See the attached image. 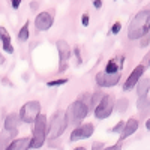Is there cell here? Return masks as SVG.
Segmentation results:
<instances>
[{
  "instance_id": "1",
  "label": "cell",
  "mask_w": 150,
  "mask_h": 150,
  "mask_svg": "<svg viewBox=\"0 0 150 150\" xmlns=\"http://www.w3.org/2000/svg\"><path fill=\"white\" fill-rule=\"evenodd\" d=\"M149 29H150V11L144 9V11H140L131 21L128 36L131 41L141 39L143 36L149 33Z\"/></svg>"
},
{
  "instance_id": "2",
  "label": "cell",
  "mask_w": 150,
  "mask_h": 150,
  "mask_svg": "<svg viewBox=\"0 0 150 150\" xmlns=\"http://www.w3.org/2000/svg\"><path fill=\"white\" fill-rule=\"evenodd\" d=\"M89 111H90V110H89V107H87V104L83 102L81 99L72 102V104L68 107V110L65 111L66 123H68V125H75V126H77L78 123H81V122L86 119V116L89 114Z\"/></svg>"
},
{
  "instance_id": "3",
  "label": "cell",
  "mask_w": 150,
  "mask_h": 150,
  "mask_svg": "<svg viewBox=\"0 0 150 150\" xmlns=\"http://www.w3.org/2000/svg\"><path fill=\"white\" fill-rule=\"evenodd\" d=\"M47 140V116L39 114L33 122V137L30 138V149H39Z\"/></svg>"
},
{
  "instance_id": "4",
  "label": "cell",
  "mask_w": 150,
  "mask_h": 150,
  "mask_svg": "<svg viewBox=\"0 0 150 150\" xmlns=\"http://www.w3.org/2000/svg\"><path fill=\"white\" fill-rule=\"evenodd\" d=\"M66 128H68V123H66V119H65V111H59L51 119V123H50V126H48L47 137L50 140L59 138V137L65 132Z\"/></svg>"
},
{
  "instance_id": "5",
  "label": "cell",
  "mask_w": 150,
  "mask_h": 150,
  "mask_svg": "<svg viewBox=\"0 0 150 150\" xmlns=\"http://www.w3.org/2000/svg\"><path fill=\"white\" fill-rule=\"evenodd\" d=\"M39 114H41V104L38 101H30L21 107L18 116H20V120H23L24 123H33Z\"/></svg>"
},
{
  "instance_id": "6",
  "label": "cell",
  "mask_w": 150,
  "mask_h": 150,
  "mask_svg": "<svg viewBox=\"0 0 150 150\" xmlns=\"http://www.w3.org/2000/svg\"><path fill=\"white\" fill-rule=\"evenodd\" d=\"M93 110H95V117L99 120L110 117L112 114V110H114V98L110 95H104L99 104Z\"/></svg>"
},
{
  "instance_id": "7",
  "label": "cell",
  "mask_w": 150,
  "mask_h": 150,
  "mask_svg": "<svg viewBox=\"0 0 150 150\" xmlns=\"http://www.w3.org/2000/svg\"><path fill=\"white\" fill-rule=\"evenodd\" d=\"M122 74L114 72V74H108V72H99L96 75V84L99 87H114L119 81H120Z\"/></svg>"
},
{
  "instance_id": "8",
  "label": "cell",
  "mask_w": 150,
  "mask_h": 150,
  "mask_svg": "<svg viewBox=\"0 0 150 150\" xmlns=\"http://www.w3.org/2000/svg\"><path fill=\"white\" fill-rule=\"evenodd\" d=\"M57 50H59V59H60V66L59 71L63 72L68 68V60L71 57V47L66 41L63 39H59L57 41Z\"/></svg>"
},
{
  "instance_id": "9",
  "label": "cell",
  "mask_w": 150,
  "mask_h": 150,
  "mask_svg": "<svg viewBox=\"0 0 150 150\" xmlns=\"http://www.w3.org/2000/svg\"><path fill=\"white\" fill-rule=\"evenodd\" d=\"M93 131H95V126L92 123H84V125H80L77 126L72 134H71V141H78V140H86V138H90L93 135Z\"/></svg>"
},
{
  "instance_id": "10",
  "label": "cell",
  "mask_w": 150,
  "mask_h": 150,
  "mask_svg": "<svg viewBox=\"0 0 150 150\" xmlns=\"http://www.w3.org/2000/svg\"><path fill=\"white\" fill-rule=\"evenodd\" d=\"M53 23H54V18L50 12H41V14H38L36 18H35V26L39 32H47L53 26Z\"/></svg>"
},
{
  "instance_id": "11",
  "label": "cell",
  "mask_w": 150,
  "mask_h": 150,
  "mask_svg": "<svg viewBox=\"0 0 150 150\" xmlns=\"http://www.w3.org/2000/svg\"><path fill=\"white\" fill-rule=\"evenodd\" d=\"M144 71H146V68L143 66V65H138L132 72H131V75L128 77V80H126V83L123 84V90L126 92V90H131L132 87H135V84L138 83V80L143 77V74H144Z\"/></svg>"
},
{
  "instance_id": "12",
  "label": "cell",
  "mask_w": 150,
  "mask_h": 150,
  "mask_svg": "<svg viewBox=\"0 0 150 150\" xmlns=\"http://www.w3.org/2000/svg\"><path fill=\"white\" fill-rule=\"evenodd\" d=\"M138 126H140V123L137 119H129L128 122H125L123 128L120 131V140H126L128 137H131L137 129H138Z\"/></svg>"
},
{
  "instance_id": "13",
  "label": "cell",
  "mask_w": 150,
  "mask_h": 150,
  "mask_svg": "<svg viewBox=\"0 0 150 150\" xmlns=\"http://www.w3.org/2000/svg\"><path fill=\"white\" fill-rule=\"evenodd\" d=\"M29 149H30V138L24 137V138H17L11 141L5 150H29Z\"/></svg>"
},
{
  "instance_id": "14",
  "label": "cell",
  "mask_w": 150,
  "mask_h": 150,
  "mask_svg": "<svg viewBox=\"0 0 150 150\" xmlns=\"http://www.w3.org/2000/svg\"><path fill=\"white\" fill-rule=\"evenodd\" d=\"M18 123H20V116L17 112H11L5 119V129L6 131H18Z\"/></svg>"
},
{
  "instance_id": "15",
  "label": "cell",
  "mask_w": 150,
  "mask_h": 150,
  "mask_svg": "<svg viewBox=\"0 0 150 150\" xmlns=\"http://www.w3.org/2000/svg\"><path fill=\"white\" fill-rule=\"evenodd\" d=\"M135 86H137V95H138V98H144V96H147L149 89H150V80L149 78H140Z\"/></svg>"
},
{
  "instance_id": "16",
  "label": "cell",
  "mask_w": 150,
  "mask_h": 150,
  "mask_svg": "<svg viewBox=\"0 0 150 150\" xmlns=\"http://www.w3.org/2000/svg\"><path fill=\"white\" fill-rule=\"evenodd\" d=\"M17 132L18 131H3L2 134H0V150H5L8 146H9V143L12 141V138L17 135Z\"/></svg>"
},
{
  "instance_id": "17",
  "label": "cell",
  "mask_w": 150,
  "mask_h": 150,
  "mask_svg": "<svg viewBox=\"0 0 150 150\" xmlns=\"http://www.w3.org/2000/svg\"><path fill=\"white\" fill-rule=\"evenodd\" d=\"M29 39V23H26L24 26L21 27V30L18 32V41L20 42H24Z\"/></svg>"
},
{
  "instance_id": "18",
  "label": "cell",
  "mask_w": 150,
  "mask_h": 150,
  "mask_svg": "<svg viewBox=\"0 0 150 150\" xmlns=\"http://www.w3.org/2000/svg\"><path fill=\"white\" fill-rule=\"evenodd\" d=\"M102 96H104L102 92H95V93L90 96V110H93V108L99 104V101L102 99Z\"/></svg>"
},
{
  "instance_id": "19",
  "label": "cell",
  "mask_w": 150,
  "mask_h": 150,
  "mask_svg": "<svg viewBox=\"0 0 150 150\" xmlns=\"http://www.w3.org/2000/svg\"><path fill=\"white\" fill-rule=\"evenodd\" d=\"M120 71V68H119V65H117V62L112 59V60H110L108 63H107V68H105V71L104 72H108V74H114V72H119Z\"/></svg>"
},
{
  "instance_id": "20",
  "label": "cell",
  "mask_w": 150,
  "mask_h": 150,
  "mask_svg": "<svg viewBox=\"0 0 150 150\" xmlns=\"http://www.w3.org/2000/svg\"><path fill=\"white\" fill-rule=\"evenodd\" d=\"M129 102H128V99H119L117 102H114V108L119 111V112H123V111H126Z\"/></svg>"
},
{
  "instance_id": "21",
  "label": "cell",
  "mask_w": 150,
  "mask_h": 150,
  "mask_svg": "<svg viewBox=\"0 0 150 150\" xmlns=\"http://www.w3.org/2000/svg\"><path fill=\"white\" fill-rule=\"evenodd\" d=\"M149 105H150V101H149V98H147V96L140 98V99H138V102H137V107H138V110H141V111H146V110L149 108Z\"/></svg>"
},
{
  "instance_id": "22",
  "label": "cell",
  "mask_w": 150,
  "mask_h": 150,
  "mask_svg": "<svg viewBox=\"0 0 150 150\" xmlns=\"http://www.w3.org/2000/svg\"><path fill=\"white\" fill-rule=\"evenodd\" d=\"M68 83V78H60V80H54V81H48V87H57V86H63Z\"/></svg>"
},
{
  "instance_id": "23",
  "label": "cell",
  "mask_w": 150,
  "mask_h": 150,
  "mask_svg": "<svg viewBox=\"0 0 150 150\" xmlns=\"http://www.w3.org/2000/svg\"><path fill=\"white\" fill-rule=\"evenodd\" d=\"M0 39H2V42H11V36L5 27H0Z\"/></svg>"
},
{
  "instance_id": "24",
  "label": "cell",
  "mask_w": 150,
  "mask_h": 150,
  "mask_svg": "<svg viewBox=\"0 0 150 150\" xmlns=\"http://www.w3.org/2000/svg\"><path fill=\"white\" fill-rule=\"evenodd\" d=\"M3 50H5L8 54H12V53H14V47L11 45V42H3Z\"/></svg>"
},
{
  "instance_id": "25",
  "label": "cell",
  "mask_w": 150,
  "mask_h": 150,
  "mask_svg": "<svg viewBox=\"0 0 150 150\" xmlns=\"http://www.w3.org/2000/svg\"><path fill=\"white\" fill-rule=\"evenodd\" d=\"M120 29H122V24L117 21V23H114V24H112V29H111V32L114 33V35H117V33L120 32Z\"/></svg>"
},
{
  "instance_id": "26",
  "label": "cell",
  "mask_w": 150,
  "mask_h": 150,
  "mask_svg": "<svg viewBox=\"0 0 150 150\" xmlns=\"http://www.w3.org/2000/svg\"><path fill=\"white\" fill-rule=\"evenodd\" d=\"M101 149H104V143H93V146H92V150H101Z\"/></svg>"
},
{
  "instance_id": "27",
  "label": "cell",
  "mask_w": 150,
  "mask_h": 150,
  "mask_svg": "<svg viewBox=\"0 0 150 150\" xmlns=\"http://www.w3.org/2000/svg\"><path fill=\"white\" fill-rule=\"evenodd\" d=\"M81 23H83V26H89V14H84V15H83Z\"/></svg>"
},
{
  "instance_id": "28",
  "label": "cell",
  "mask_w": 150,
  "mask_h": 150,
  "mask_svg": "<svg viewBox=\"0 0 150 150\" xmlns=\"http://www.w3.org/2000/svg\"><path fill=\"white\" fill-rule=\"evenodd\" d=\"M123 125H125V122H119L117 126L112 128V132H120V131H122V128H123Z\"/></svg>"
},
{
  "instance_id": "29",
  "label": "cell",
  "mask_w": 150,
  "mask_h": 150,
  "mask_svg": "<svg viewBox=\"0 0 150 150\" xmlns=\"http://www.w3.org/2000/svg\"><path fill=\"white\" fill-rule=\"evenodd\" d=\"M120 144H116V146H111V147H104V149H101V150H120Z\"/></svg>"
},
{
  "instance_id": "30",
  "label": "cell",
  "mask_w": 150,
  "mask_h": 150,
  "mask_svg": "<svg viewBox=\"0 0 150 150\" xmlns=\"http://www.w3.org/2000/svg\"><path fill=\"white\" fill-rule=\"evenodd\" d=\"M20 5H21V0H12V8L14 9H18Z\"/></svg>"
},
{
  "instance_id": "31",
  "label": "cell",
  "mask_w": 150,
  "mask_h": 150,
  "mask_svg": "<svg viewBox=\"0 0 150 150\" xmlns=\"http://www.w3.org/2000/svg\"><path fill=\"white\" fill-rule=\"evenodd\" d=\"M93 6H95L96 9H99V8L102 6V0H95V2H93Z\"/></svg>"
},
{
  "instance_id": "32",
  "label": "cell",
  "mask_w": 150,
  "mask_h": 150,
  "mask_svg": "<svg viewBox=\"0 0 150 150\" xmlns=\"http://www.w3.org/2000/svg\"><path fill=\"white\" fill-rule=\"evenodd\" d=\"M74 51H75V54H77V59H78V63H81V57H80V50H78V48H75Z\"/></svg>"
},
{
  "instance_id": "33",
  "label": "cell",
  "mask_w": 150,
  "mask_h": 150,
  "mask_svg": "<svg viewBox=\"0 0 150 150\" xmlns=\"http://www.w3.org/2000/svg\"><path fill=\"white\" fill-rule=\"evenodd\" d=\"M30 8H32L33 11H36V9H38V2H32V5H30Z\"/></svg>"
},
{
  "instance_id": "34",
  "label": "cell",
  "mask_w": 150,
  "mask_h": 150,
  "mask_svg": "<svg viewBox=\"0 0 150 150\" xmlns=\"http://www.w3.org/2000/svg\"><path fill=\"white\" fill-rule=\"evenodd\" d=\"M147 44H149V39H144V41L141 42V47H146Z\"/></svg>"
},
{
  "instance_id": "35",
  "label": "cell",
  "mask_w": 150,
  "mask_h": 150,
  "mask_svg": "<svg viewBox=\"0 0 150 150\" xmlns=\"http://www.w3.org/2000/svg\"><path fill=\"white\" fill-rule=\"evenodd\" d=\"M74 150H87V149L83 147V146H80V147H77V149H74Z\"/></svg>"
}]
</instances>
